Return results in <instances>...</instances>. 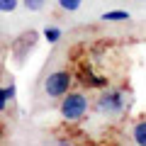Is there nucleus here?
Listing matches in <instances>:
<instances>
[{
    "label": "nucleus",
    "instance_id": "nucleus-6",
    "mask_svg": "<svg viewBox=\"0 0 146 146\" xmlns=\"http://www.w3.org/2000/svg\"><path fill=\"white\" fill-rule=\"evenodd\" d=\"M100 20L102 22H127L129 20V12L127 10H107L100 15Z\"/></svg>",
    "mask_w": 146,
    "mask_h": 146
},
{
    "label": "nucleus",
    "instance_id": "nucleus-10",
    "mask_svg": "<svg viewBox=\"0 0 146 146\" xmlns=\"http://www.w3.org/2000/svg\"><path fill=\"white\" fill-rule=\"evenodd\" d=\"M17 7H20V0H0V12H5V15L15 12Z\"/></svg>",
    "mask_w": 146,
    "mask_h": 146
},
{
    "label": "nucleus",
    "instance_id": "nucleus-8",
    "mask_svg": "<svg viewBox=\"0 0 146 146\" xmlns=\"http://www.w3.org/2000/svg\"><path fill=\"white\" fill-rule=\"evenodd\" d=\"M20 7H25L27 12H42L46 7V0H20Z\"/></svg>",
    "mask_w": 146,
    "mask_h": 146
},
{
    "label": "nucleus",
    "instance_id": "nucleus-9",
    "mask_svg": "<svg viewBox=\"0 0 146 146\" xmlns=\"http://www.w3.org/2000/svg\"><path fill=\"white\" fill-rule=\"evenodd\" d=\"M80 5H83V0H58V7L63 12H76L80 10Z\"/></svg>",
    "mask_w": 146,
    "mask_h": 146
},
{
    "label": "nucleus",
    "instance_id": "nucleus-12",
    "mask_svg": "<svg viewBox=\"0 0 146 146\" xmlns=\"http://www.w3.org/2000/svg\"><path fill=\"white\" fill-rule=\"evenodd\" d=\"M7 105H10V100H7V95H5V88L0 85V112H5Z\"/></svg>",
    "mask_w": 146,
    "mask_h": 146
},
{
    "label": "nucleus",
    "instance_id": "nucleus-1",
    "mask_svg": "<svg viewBox=\"0 0 146 146\" xmlns=\"http://www.w3.org/2000/svg\"><path fill=\"white\" fill-rule=\"evenodd\" d=\"M90 105H93V100L83 90H73L71 88L61 98V102H58V115H61L63 122H80L90 112Z\"/></svg>",
    "mask_w": 146,
    "mask_h": 146
},
{
    "label": "nucleus",
    "instance_id": "nucleus-2",
    "mask_svg": "<svg viewBox=\"0 0 146 146\" xmlns=\"http://www.w3.org/2000/svg\"><path fill=\"white\" fill-rule=\"evenodd\" d=\"M95 110H98L102 117H119L127 110V95L124 90L117 88H102V93L95 100Z\"/></svg>",
    "mask_w": 146,
    "mask_h": 146
},
{
    "label": "nucleus",
    "instance_id": "nucleus-4",
    "mask_svg": "<svg viewBox=\"0 0 146 146\" xmlns=\"http://www.w3.org/2000/svg\"><path fill=\"white\" fill-rule=\"evenodd\" d=\"M78 83L83 85V88H88V90H102V88H107V78L93 73V68H85V66L80 68V73H78Z\"/></svg>",
    "mask_w": 146,
    "mask_h": 146
},
{
    "label": "nucleus",
    "instance_id": "nucleus-5",
    "mask_svg": "<svg viewBox=\"0 0 146 146\" xmlns=\"http://www.w3.org/2000/svg\"><path fill=\"white\" fill-rule=\"evenodd\" d=\"M131 141L136 146H146V119L134 122V127H131Z\"/></svg>",
    "mask_w": 146,
    "mask_h": 146
},
{
    "label": "nucleus",
    "instance_id": "nucleus-11",
    "mask_svg": "<svg viewBox=\"0 0 146 146\" xmlns=\"http://www.w3.org/2000/svg\"><path fill=\"white\" fill-rule=\"evenodd\" d=\"M3 88H5V95H7V100L12 102V100L17 98V85H15V83L10 80V83H7V85H3Z\"/></svg>",
    "mask_w": 146,
    "mask_h": 146
},
{
    "label": "nucleus",
    "instance_id": "nucleus-3",
    "mask_svg": "<svg viewBox=\"0 0 146 146\" xmlns=\"http://www.w3.org/2000/svg\"><path fill=\"white\" fill-rule=\"evenodd\" d=\"M73 83H76V76L71 71H66V68H58V71H51L44 78V93L54 100H61L73 88Z\"/></svg>",
    "mask_w": 146,
    "mask_h": 146
},
{
    "label": "nucleus",
    "instance_id": "nucleus-7",
    "mask_svg": "<svg viewBox=\"0 0 146 146\" xmlns=\"http://www.w3.org/2000/svg\"><path fill=\"white\" fill-rule=\"evenodd\" d=\"M42 34H44V39H46L49 44H56L58 39H61V36H63V32L58 29L56 25H49V27H44V32H42Z\"/></svg>",
    "mask_w": 146,
    "mask_h": 146
}]
</instances>
